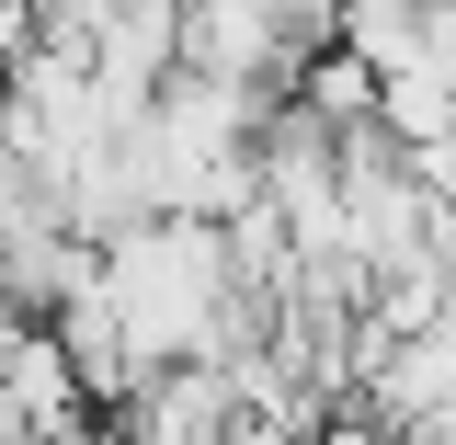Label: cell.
Returning a JSON list of instances; mask_svg holds the SVG:
<instances>
[{"label": "cell", "instance_id": "1", "mask_svg": "<svg viewBox=\"0 0 456 445\" xmlns=\"http://www.w3.org/2000/svg\"><path fill=\"white\" fill-rule=\"evenodd\" d=\"M297 46H308V23L285 0H183V69H206V80L263 92L297 69Z\"/></svg>", "mask_w": 456, "mask_h": 445}, {"label": "cell", "instance_id": "2", "mask_svg": "<svg viewBox=\"0 0 456 445\" xmlns=\"http://www.w3.org/2000/svg\"><path fill=\"white\" fill-rule=\"evenodd\" d=\"M80 366H69V342L57 320H12L0 332V445H57L80 434Z\"/></svg>", "mask_w": 456, "mask_h": 445}, {"label": "cell", "instance_id": "3", "mask_svg": "<svg viewBox=\"0 0 456 445\" xmlns=\"http://www.w3.org/2000/svg\"><path fill=\"white\" fill-rule=\"evenodd\" d=\"M365 389H377V411H388L399 434H445V423H456V309L388 332V354H377Z\"/></svg>", "mask_w": 456, "mask_h": 445}, {"label": "cell", "instance_id": "4", "mask_svg": "<svg viewBox=\"0 0 456 445\" xmlns=\"http://www.w3.org/2000/svg\"><path fill=\"white\" fill-rule=\"evenodd\" d=\"M297 114H320L331 137H365V126H377V69H365L354 46H320L308 69H297Z\"/></svg>", "mask_w": 456, "mask_h": 445}, {"label": "cell", "instance_id": "5", "mask_svg": "<svg viewBox=\"0 0 456 445\" xmlns=\"http://www.w3.org/2000/svg\"><path fill=\"white\" fill-rule=\"evenodd\" d=\"M308 445H422V434H399L388 411L365 400V411H320V434H308Z\"/></svg>", "mask_w": 456, "mask_h": 445}]
</instances>
